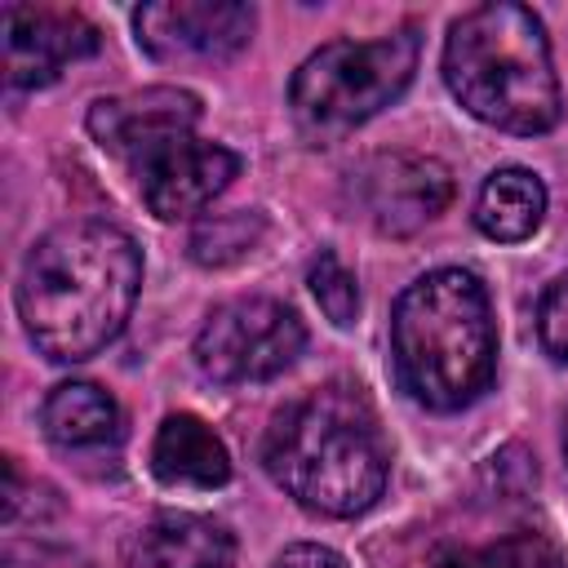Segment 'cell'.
I'll list each match as a JSON object with an SVG mask.
<instances>
[{"instance_id": "1", "label": "cell", "mask_w": 568, "mask_h": 568, "mask_svg": "<svg viewBox=\"0 0 568 568\" xmlns=\"http://www.w3.org/2000/svg\"><path fill=\"white\" fill-rule=\"evenodd\" d=\"M142 288V248L102 217L44 231L18 275V320L53 364L93 359L120 337Z\"/></svg>"}, {"instance_id": "19", "label": "cell", "mask_w": 568, "mask_h": 568, "mask_svg": "<svg viewBox=\"0 0 568 568\" xmlns=\"http://www.w3.org/2000/svg\"><path fill=\"white\" fill-rule=\"evenodd\" d=\"M537 337L555 364H568V275L546 284L537 302Z\"/></svg>"}, {"instance_id": "18", "label": "cell", "mask_w": 568, "mask_h": 568, "mask_svg": "<svg viewBox=\"0 0 568 568\" xmlns=\"http://www.w3.org/2000/svg\"><path fill=\"white\" fill-rule=\"evenodd\" d=\"M306 284H311L320 311L337 328H351L355 324V315H359V284H355V271H346V262L333 248H320V257L311 262Z\"/></svg>"}, {"instance_id": "3", "label": "cell", "mask_w": 568, "mask_h": 568, "mask_svg": "<svg viewBox=\"0 0 568 568\" xmlns=\"http://www.w3.org/2000/svg\"><path fill=\"white\" fill-rule=\"evenodd\" d=\"M390 359L422 408L457 413L475 404L497 368V324L479 275L439 266L413 280L390 311Z\"/></svg>"}, {"instance_id": "13", "label": "cell", "mask_w": 568, "mask_h": 568, "mask_svg": "<svg viewBox=\"0 0 568 568\" xmlns=\"http://www.w3.org/2000/svg\"><path fill=\"white\" fill-rule=\"evenodd\" d=\"M151 470L169 488H222L231 479V453L213 426L191 413H173L151 439Z\"/></svg>"}, {"instance_id": "15", "label": "cell", "mask_w": 568, "mask_h": 568, "mask_svg": "<svg viewBox=\"0 0 568 568\" xmlns=\"http://www.w3.org/2000/svg\"><path fill=\"white\" fill-rule=\"evenodd\" d=\"M40 426L58 448H106L120 435V404L93 382H62L44 395Z\"/></svg>"}, {"instance_id": "7", "label": "cell", "mask_w": 568, "mask_h": 568, "mask_svg": "<svg viewBox=\"0 0 568 568\" xmlns=\"http://www.w3.org/2000/svg\"><path fill=\"white\" fill-rule=\"evenodd\" d=\"M351 209L390 240L417 235L453 200V173L435 155L417 151H377L351 169Z\"/></svg>"}, {"instance_id": "6", "label": "cell", "mask_w": 568, "mask_h": 568, "mask_svg": "<svg viewBox=\"0 0 568 568\" xmlns=\"http://www.w3.org/2000/svg\"><path fill=\"white\" fill-rule=\"evenodd\" d=\"M302 346L306 328L297 311L275 297H235L209 311L195 333V364L217 386H248L293 368Z\"/></svg>"}, {"instance_id": "21", "label": "cell", "mask_w": 568, "mask_h": 568, "mask_svg": "<svg viewBox=\"0 0 568 568\" xmlns=\"http://www.w3.org/2000/svg\"><path fill=\"white\" fill-rule=\"evenodd\" d=\"M564 453H568V417H564Z\"/></svg>"}, {"instance_id": "14", "label": "cell", "mask_w": 568, "mask_h": 568, "mask_svg": "<svg viewBox=\"0 0 568 568\" xmlns=\"http://www.w3.org/2000/svg\"><path fill=\"white\" fill-rule=\"evenodd\" d=\"M546 217V186L532 169H497L475 195V226L497 244L528 240Z\"/></svg>"}, {"instance_id": "12", "label": "cell", "mask_w": 568, "mask_h": 568, "mask_svg": "<svg viewBox=\"0 0 568 568\" xmlns=\"http://www.w3.org/2000/svg\"><path fill=\"white\" fill-rule=\"evenodd\" d=\"M133 568H235V537L226 524L195 510H160L129 546Z\"/></svg>"}, {"instance_id": "5", "label": "cell", "mask_w": 568, "mask_h": 568, "mask_svg": "<svg viewBox=\"0 0 568 568\" xmlns=\"http://www.w3.org/2000/svg\"><path fill=\"white\" fill-rule=\"evenodd\" d=\"M422 36L399 27L377 40H328L288 80V111L302 138L337 142L386 111L417 75Z\"/></svg>"}, {"instance_id": "9", "label": "cell", "mask_w": 568, "mask_h": 568, "mask_svg": "<svg viewBox=\"0 0 568 568\" xmlns=\"http://www.w3.org/2000/svg\"><path fill=\"white\" fill-rule=\"evenodd\" d=\"M129 173L138 178L142 204L160 222H178V217L204 213L235 182L240 155L222 142L182 133V138H169V142L151 146L146 155H138L129 164Z\"/></svg>"}, {"instance_id": "2", "label": "cell", "mask_w": 568, "mask_h": 568, "mask_svg": "<svg viewBox=\"0 0 568 568\" xmlns=\"http://www.w3.org/2000/svg\"><path fill=\"white\" fill-rule=\"evenodd\" d=\"M266 475L311 515H364L390 475L382 422L359 386L328 382L284 404L262 435Z\"/></svg>"}, {"instance_id": "20", "label": "cell", "mask_w": 568, "mask_h": 568, "mask_svg": "<svg viewBox=\"0 0 568 568\" xmlns=\"http://www.w3.org/2000/svg\"><path fill=\"white\" fill-rule=\"evenodd\" d=\"M271 568H351L337 550H328V546H315V541H297V546H288Z\"/></svg>"}, {"instance_id": "10", "label": "cell", "mask_w": 568, "mask_h": 568, "mask_svg": "<svg viewBox=\"0 0 568 568\" xmlns=\"http://www.w3.org/2000/svg\"><path fill=\"white\" fill-rule=\"evenodd\" d=\"M98 53V27L75 9H4V80L13 89H44L71 62Z\"/></svg>"}, {"instance_id": "17", "label": "cell", "mask_w": 568, "mask_h": 568, "mask_svg": "<svg viewBox=\"0 0 568 568\" xmlns=\"http://www.w3.org/2000/svg\"><path fill=\"white\" fill-rule=\"evenodd\" d=\"M262 213H248V209H235V213H213L195 226L191 235V257L200 266H226V262H240L257 240H262Z\"/></svg>"}, {"instance_id": "4", "label": "cell", "mask_w": 568, "mask_h": 568, "mask_svg": "<svg viewBox=\"0 0 568 568\" xmlns=\"http://www.w3.org/2000/svg\"><path fill=\"white\" fill-rule=\"evenodd\" d=\"M444 80L475 120L501 133H550L564 115L546 27L510 0L475 4L448 27Z\"/></svg>"}, {"instance_id": "8", "label": "cell", "mask_w": 568, "mask_h": 568, "mask_svg": "<svg viewBox=\"0 0 568 568\" xmlns=\"http://www.w3.org/2000/svg\"><path fill=\"white\" fill-rule=\"evenodd\" d=\"M257 27V9L240 0H160L133 13L138 44L160 67L231 62Z\"/></svg>"}, {"instance_id": "11", "label": "cell", "mask_w": 568, "mask_h": 568, "mask_svg": "<svg viewBox=\"0 0 568 568\" xmlns=\"http://www.w3.org/2000/svg\"><path fill=\"white\" fill-rule=\"evenodd\" d=\"M200 124V98L178 84H151L120 98H98L89 106V133L93 142L115 155L120 164H133L151 146L195 133Z\"/></svg>"}, {"instance_id": "16", "label": "cell", "mask_w": 568, "mask_h": 568, "mask_svg": "<svg viewBox=\"0 0 568 568\" xmlns=\"http://www.w3.org/2000/svg\"><path fill=\"white\" fill-rule=\"evenodd\" d=\"M435 568H568V559L550 537L519 528L488 546H453L435 559Z\"/></svg>"}]
</instances>
